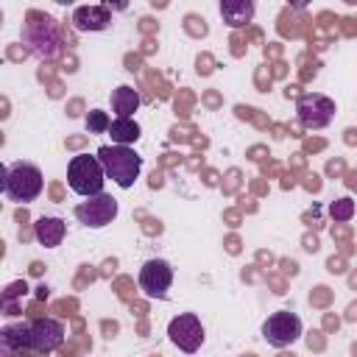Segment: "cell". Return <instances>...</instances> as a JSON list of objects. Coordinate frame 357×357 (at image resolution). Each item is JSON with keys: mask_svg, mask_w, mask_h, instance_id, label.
<instances>
[{"mask_svg": "<svg viewBox=\"0 0 357 357\" xmlns=\"http://www.w3.org/2000/svg\"><path fill=\"white\" fill-rule=\"evenodd\" d=\"M103 165V173L106 178H112L117 187L128 190L134 187V181L139 178V170H142V156L131 148V145H100L98 153H95Z\"/></svg>", "mask_w": 357, "mask_h": 357, "instance_id": "1", "label": "cell"}, {"mask_svg": "<svg viewBox=\"0 0 357 357\" xmlns=\"http://www.w3.org/2000/svg\"><path fill=\"white\" fill-rule=\"evenodd\" d=\"M67 184L75 195L81 198H89V195H98L103 192L106 187V173H103V165L98 156H89V153H78L70 159L67 165Z\"/></svg>", "mask_w": 357, "mask_h": 357, "instance_id": "2", "label": "cell"}, {"mask_svg": "<svg viewBox=\"0 0 357 357\" xmlns=\"http://www.w3.org/2000/svg\"><path fill=\"white\" fill-rule=\"evenodd\" d=\"M22 45L36 56V59H56L59 53V28L50 17L33 11L28 14L22 25Z\"/></svg>", "mask_w": 357, "mask_h": 357, "instance_id": "3", "label": "cell"}, {"mask_svg": "<svg viewBox=\"0 0 357 357\" xmlns=\"http://www.w3.org/2000/svg\"><path fill=\"white\" fill-rule=\"evenodd\" d=\"M45 190V178L42 170L31 162H14L11 167H6V195L17 204H31L42 195Z\"/></svg>", "mask_w": 357, "mask_h": 357, "instance_id": "4", "label": "cell"}, {"mask_svg": "<svg viewBox=\"0 0 357 357\" xmlns=\"http://www.w3.org/2000/svg\"><path fill=\"white\" fill-rule=\"evenodd\" d=\"M304 326H301V318L290 310H279L273 315H268V321L262 324V337L265 343L276 346V349H284V346H293L298 337H301Z\"/></svg>", "mask_w": 357, "mask_h": 357, "instance_id": "5", "label": "cell"}, {"mask_svg": "<svg viewBox=\"0 0 357 357\" xmlns=\"http://www.w3.org/2000/svg\"><path fill=\"white\" fill-rule=\"evenodd\" d=\"M167 337H170V343L178 346L181 351L192 354V351H198L201 343H204V324H201V318H198L195 312H181V315H176V318L167 324Z\"/></svg>", "mask_w": 357, "mask_h": 357, "instance_id": "6", "label": "cell"}, {"mask_svg": "<svg viewBox=\"0 0 357 357\" xmlns=\"http://www.w3.org/2000/svg\"><path fill=\"white\" fill-rule=\"evenodd\" d=\"M64 343V326L56 318H33L28 324V351L53 354Z\"/></svg>", "mask_w": 357, "mask_h": 357, "instance_id": "7", "label": "cell"}, {"mask_svg": "<svg viewBox=\"0 0 357 357\" xmlns=\"http://www.w3.org/2000/svg\"><path fill=\"white\" fill-rule=\"evenodd\" d=\"M296 112H298V120L304 128H324L335 117V100L321 92H307L298 98Z\"/></svg>", "mask_w": 357, "mask_h": 357, "instance_id": "8", "label": "cell"}, {"mask_svg": "<svg viewBox=\"0 0 357 357\" xmlns=\"http://www.w3.org/2000/svg\"><path fill=\"white\" fill-rule=\"evenodd\" d=\"M75 218H78V223H84L89 229H103L117 218V201L106 192L89 195L86 201H81L75 206Z\"/></svg>", "mask_w": 357, "mask_h": 357, "instance_id": "9", "label": "cell"}, {"mask_svg": "<svg viewBox=\"0 0 357 357\" xmlns=\"http://www.w3.org/2000/svg\"><path fill=\"white\" fill-rule=\"evenodd\" d=\"M173 284V268L165 259H148L139 268V290L148 298H167V290Z\"/></svg>", "mask_w": 357, "mask_h": 357, "instance_id": "10", "label": "cell"}, {"mask_svg": "<svg viewBox=\"0 0 357 357\" xmlns=\"http://www.w3.org/2000/svg\"><path fill=\"white\" fill-rule=\"evenodd\" d=\"M112 22V11L103 6H78L73 11V25L81 33H95V31H106Z\"/></svg>", "mask_w": 357, "mask_h": 357, "instance_id": "11", "label": "cell"}, {"mask_svg": "<svg viewBox=\"0 0 357 357\" xmlns=\"http://www.w3.org/2000/svg\"><path fill=\"white\" fill-rule=\"evenodd\" d=\"M64 234H67V223H64L61 218L42 215V218H36V223H33V237H36V243L45 245V248L61 245Z\"/></svg>", "mask_w": 357, "mask_h": 357, "instance_id": "12", "label": "cell"}, {"mask_svg": "<svg viewBox=\"0 0 357 357\" xmlns=\"http://www.w3.org/2000/svg\"><path fill=\"white\" fill-rule=\"evenodd\" d=\"M218 8H220V17L229 28H245L257 14L254 0H220Z\"/></svg>", "mask_w": 357, "mask_h": 357, "instance_id": "13", "label": "cell"}, {"mask_svg": "<svg viewBox=\"0 0 357 357\" xmlns=\"http://www.w3.org/2000/svg\"><path fill=\"white\" fill-rule=\"evenodd\" d=\"M139 103H142L139 92L134 86H128V84H123V86H117L112 92V112L117 117H134V112L139 109Z\"/></svg>", "mask_w": 357, "mask_h": 357, "instance_id": "14", "label": "cell"}, {"mask_svg": "<svg viewBox=\"0 0 357 357\" xmlns=\"http://www.w3.org/2000/svg\"><path fill=\"white\" fill-rule=\"evenodd\" d=\"M106 131L117 145H134L139 139V123L134 117H114Z\"/></svg>", "mask_w": 357, "mask_h": 357, "instance_id": "15", "label": "cell"}, {"mask_svg": "<svg viewBox=\"0 0 357 357\" xmlns=\"http://www.w3.org/2000/svg\"><path fill=\"white\" fill-rule=\"evenodd\" d=\"M86 131L89 134H103L106 128H109V123H112V117L103 112V109H92V112H86Z\"/></svg>", "mask_w": 357, "mask_h": 357, "instance_id": "16", "label": "cell"}, {"mask_svg": "<svg viewBox=\"0 0 357 357\" xmlns=\"http://www.w3.org/2000/svg\"><path fill=\"white\" fill-rule=\"evenodd\" d=\"M351 212H354L351 198H340V201H335V204H332V215H335V220H349V218H351Z\"/></svg>", "mask_w": 357, "mask_h": 357, "instance_id": "17", "label": "cell"}, {"mask_svg": "<svg viewBox=\"0 0 357 357\" xmlns=\"http://www.w3.org/2000/svg\"><path fill=\"white\" fill-rule=\"evenodd\" d=\"M128 3H131V0H100V6H103V8H109L112 14H114V11H126V8H128Z\"/></svg>", "mask_w": 357, "mask_h": 357, "instance_id": "18", "label": "cell"}, {"mask_svg": "<svg viewBox=\"0 0 357 357\" xmlns=\"http://www.w3.org/2000/svg\"><path fill=\"white\" fill-rule=\"evenodd\" d=\"M287 3H290V6L296 8V11H301V8H307V6L312 3V0H287Z\"/></svg>", "mask_w": 357, "mask_h": 357, "instance_id": "19", "label": "cell"}, {"mask_svg": "<svg viewBox=\"0 0 357 357\" xmlns=\"http://www.w3.org/2000/svg\"><path fill=\"white\" fill-rule=\"evenodd\" d=\"M0 192H6V165H0Z\"/></svg>", "mask_w": 357, "mask_h": 357, "instance_id": "20", "label": "cell"}, {"mask_svg": "<svg viewBox=\"0 0 357 357\" xmlns=\"http://www.w3.org/2000/svg\"><path fill=\"white\" fill-rule=\"evenodd\" d=\"M53 3H59V6H73L75 0H53Z\"/></svg>", "mask_w": 357, "mask_h": 357, "instance_id": "21", "label": "cell"}]
</instances>
